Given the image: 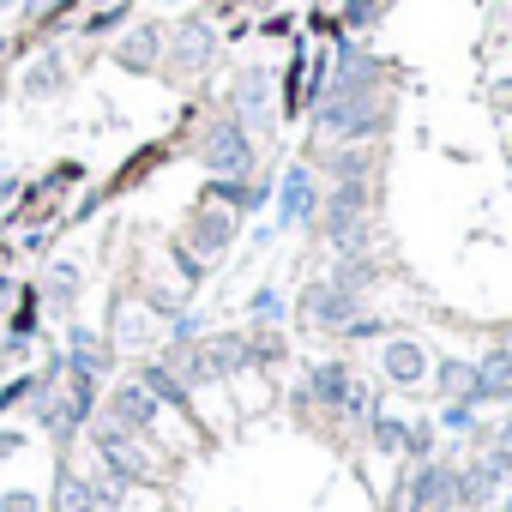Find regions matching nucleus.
Listing matches in <instances>:
<instances>
[{
  "label": "nucleus",
  "instance_id": "14",
  "mask_svg": "<svg viewBox=\"0 0 512 512\" xmlns=\"http://www.w3.org/2000/svg\"><path fill=\"white\" fill-rule=\"evenodd\" d=\"M61 362H67V374H91V380H103V368H109V338L91 332V326H73Z\"/></svg>",
  "mask_w": 512,
  "mask_h": 512
},
{
  "label": "nucleus",
  "instance_id": "19",
  "mask_svg": "<svg viewBox=\"0 0 512 512\" xmlns=\"http://www.w3.org/2000/svg\"><path fill=\"white\" fill-rule=\"evenodd\" d=\"M326 175H332V181H368V175H374V151H368V145H332Z\"/></svg>",
  "mask_w": 512,
  "mask_h": 512
},
{
  "label": "nucleus",
  "instance_id": "25",
  "mask_svg": "<svg viewBox=\"0 0 512 512\" xmlns=\"http://www.w3.org/2000/svg\"><path fill=\"white\" fill-rule=\"evenodd\" d=\"M67 85V67H61V55H43L31 73H25V97H49V91H61Z\"/></svg>",
  "mask_w": 512,
  "mask_h": 512
},
{
  "label": "nucleus",
  "instance_id": "28",
  "mask_svg": "<svg viewBox=\"0 0 512 512\" xmlns=\"http://www.w3.org/2000/svg\"><path fill=\"white\" fill-rule=\"evenodd\" d=\"M404 458H410V464H428V458H434V422H410Z\"/></svg>",
  "mask_w": 512,
  "mask_h": 512
},
{
  "label": "nucleus",
  "instance_id": "37",
  "mask_svg": "<svg viewBox=\"0 0 512 512\" xmlns=\"http://www.w3.org/2000/svg\"><path fill=\"white\" fill-rule=\"evenodd\" d=\"M494 512H512V494H506V500H500V506H494Z\"/></svg>",
  "mask_w": 512,
  "mask_h": 512
},
{
  "label": "nucleus",
  "instance_id": "4",
  "mask_svg": "<svg viewBox=\"0 0 512 512\" xmlns=\"http://www.w3.org/2000/svg\"><path fill=\"white\" fill-rule=\"evenodd\" d=\"M229 115L247 127V133H272V115H278V73L272 67H247L229 91Z\"/></svg>",
  "mask_w": 512,
  "mask_h": 512
},
{
  "label": "nucleus",
  "instance_id": "29",
  "mask_svg": "<svg viewBox=\"0 0 512 512\" xmlns=\"http://www.w3.org/2000/svg\"><path fill=\"white\" fill-rule=\"evenodd\" d=\"M253 326H284V296L278 290H260V296H253Z\"/></svg>",
  "mask_w": 512,
  "mask_h": 512
},
{
  "label": "nucleus",
  "instance_id": "6",
  "mask_svg": "<svg viewBox=\"0 0 512 512\" xmlns=\"http://www.w3.org/2000/svg\"><path fill=\"white\" fill-rule=\"evenodd\" d=\"M278 223L284 229H314L320 223V175L314 163H290L278 181Z\"/></svg>",
  "mask_w": 512,
  "mask_h": 512
},
{
  "label": "nucleus",
  "instance_id": "5",
  "mask_svg": "<svg viewBox=\"0 0 512 512\" xmlns=\"http://www.w3.org/2000/svg\"><path fill=\"white\" fill-rule=\"evenodd\" d=\"M163 61H169L181 79L205 73V67L217 61V31H211L205 19H181L175 31H163Z\"/></svg>",
  "mask_w": 512,
  "mask_h": 512
},
{
  "label": "nucleus",
  "instance_id": "33",
  "mask_svg": "<svg viewBox=\"0 0 512 512\" xmlns=\"http://www.w3.org/2000/svg\"><path fill=\"white\" fill-rule=\"evenodd\" d=\"M380 332H386V326H380L374 314H356V320L344 326V344H362V338H380Z\"/></svg>",
  "mask_w": 512,
  "mask_h": 512
},
{
  "label": "nucleus",
  "instance_id": "40",
  "mask_svg": "<svg viewBox=\"0 0 512 512\" xmlns=\"http://www.w3.org/2000/svg\"><path fill=\"white\" fill-rule=\"evenodd\" d=\"M91 7H103V0H91Z\"/></svg>",
  "mask_w": 512,
  "mask_h": 512
},
{
  "label": "nucleus",
  "instance_id": "10",
  "mask_svg": "<svg viewBox=\"0 0 512 512\" xmlns=\"http://www.w3.org/2000/svg\"><path fill=\"white\" fill-rule=\"evenodd\" d=\"M380 374L392 386H416V380H428V350L416 338H386L380 344Z\"/></svg>",
  "mask_w": 512,
  "mask_h": 512
},
{
  "label": "nucleus",
  "instance_id": "34",
  "mask_svg": "<svg viewBox=\"0 0 512 512\" xmlns=\"http://www.w3.org/2000/svg\"><path fill=\"white\" fill-rule=\"evenodd\" d=\"M175 272H181L187 284H199V278H205V260H193V247H175Z\"/></svg>",
  "mask_w": 512,
  "mask_h": 512
},
{
  "label": "nucleus",
  "instance_id": "36",
  "mask_svg": "<svg viewBox=\"0 0 512 512\" xmlns=\"http://www.w3.org/2000/svg\"><path fill=\"white\" fill-rule=\"evenodd\" d=\"M494 440H500V446H506V452H512V416H506V422H500V428H494Z\"/></svg>",
  "mask_w": 512,
  "mask_h": 512
},
{
  "label": "nucleus",
  "instance_id": "9",
  "mask_svg": "<svg viewBox=\"0 0 512 512\" xmlns=\"http://www.w3.org/2000/svg\"><path fill=\"white\" fill-rule=\"evenodd\" d=\"M103 416H109V422H121V428H133V434H151V428H157V416H163V404H157V398L139 386V374H133V380H121V386L103 398Z\"/></svg>",
  "mask_w": 512,
  "mask_h": 512
},
{
  "label": "nucleus",
  "instance_id": "16",
  "mask_svg": "<svg viewBox=\"0 0 512 512\" xmlns=\"http://www.w3.org/2000/svg\"><path fill=\"white\" fill-rule=\"evenodd\" d=\"M205 362H211V380H235L247 368V332H217V338H199Z\"/></svg>",
  "mask_w": 512,
  "mask_h": 512
},
{
  "label": "nucleus",
  "instance_id": "42",
  "mask_svg": "<svg viewBox=\"0 0 512 512\" xmlns=\"http://www.w3.org/2000/svg\"><path fill=\"white\" fill-rule=\"evenodd\" d=\"M488 512H494V506H488Z\"/></svg>",
  "mask_w": 512,
  "mask_h": 512
},
{
  "label": "nucleus",
  "instance_id": "17",
  "mask_svg": "<svg viewBox=\"0 0 512 512\" xmlns=\"http://www.w3.org/2000/svg\"><path fill=\"white\" fill-rule=\"evenodd\" d=\"M434 392L446 398V404H476V362H464V356H440V368H434ZM482 410V404H476Z\"/></svg>",
  "mask_w": 512,
  "mask_h": 512
},
{
  "label": "nucleus",
  "instance_id": "27",
  "mask_svg": "<svg viewBox=\"0 0 512 512\" xmlns=\"http://www.w3.org/2000/svg\"><path fill=\"white\" fill-rule=\"evenodd\" d=\"M386 7H392V0H344V31H368V25H380Z\"/></svg>",
  "mask_w": 512,
  "mask_h": 512
},
{
  "label": "nucleus",
  "instance_id": "24",
  "mask_svg": "<svg viewBox=\"0 0 512 512\" xmlns=\"http://www.w3.org/2000/svg\"><path fill=\"white\" fill-rule=\"evenodd\" d=\"M368 434H374V452H386V458H398V452H404V440H410V422H398V416H386V410H374V422H368Z\"/></svg>",
  "mask_w": 512,
  "mask_h": 512
},
{
  "label": "nucleus",
  "instance_id": "1",
  "mask_svg": "<svg viewBox=\"0 0 512 512\" xmlns=\"http://www.w3.org/2000/svg\"><path fill=\"white\" fill-rule=\"evenodd\" d=\"M392 127V103L386 91H326L314 103V133L326 145H368Z\"/></svg>",
  "mask_w": 512,
  "mask_h": 512
},
{
  "label": "nucleus",
  "instance_id": "12",
  "mask_svg": "<svg viewBox=\"0 0 512 512\" xmlns=\"http://www.w3.org/2000/svg\"><path fill=\"white\" fill-rule=\"evenodd\" d=\"M235 241V211H217V205H199L193 223H187V247H199V260L223 253Z\"/></svg>",
  "mask_w": 512,
  "mask_h": 512
},
{
  "label": "nucleus",
  "instance_id": "32",
  "mask_svg": "<svg viewBox=\"0 0 512 512\" xmlns=\"http://www.w3.org/2000/svg\"><path fill=\"white\" fill-rule=\"evenodd\" d=\"M0 512H43V500L31 488H7V494H0Z\"/></svg>",
  "mask_w": 512,
  "mask_h": 512
},
{
  "label": "nucleus",
  "instance_id": "30",
  "mask_svg": "<svg viewBox=\"0 0 512 512\" xmlns=\"http://www.w3.org/2000/svg\"><path fill=\"white\" fill-rule=\"evenodd\" d=\"M31 332H37V290L19 296V314H13V332L7 338H31Z\"/></svg>",
  "mask_w": 512,
  "mask_h": 512
},
{
  "label": "nucleus",
  "instance_id": "18",
  "mask_svg": "<svg viewBox=\"0 0 512 512\" xmlns=\"http://www.w3.org/2000/svg\"><path fill=\"white\" fill-rule=\"evenodd\" d=\"M49 512H97V494H91V476H79L73 464L55 470V500Z\"/></svg>",
  "mask_w": 512,
  "mask_h": 512
},
{
  "label": "nucleus",
  "instance_id": "41",
  "mask_svg": "<svg viewBox=\"0 0 512 512\" xmlns=\"http://www.w3.org/2000/svg\"><path fill=\"white\" fill-rule=\"evenodd\" d=\"M452 512H458V506H452Z\"/></svg>",
  "mask_w": 512,
  "mask_h": 512
},
{
  "label": "nucleus",
  "instance_id": "39",
  "mask_svg": "<svg viewBox=\"0 0 512 512\" xmlns=\"http://www.w3.org/2000/svg\"><path fill=\"white\" fill-rule=\"evenodd\" d=\"M151 7H181V0H151Z\"/></svg>",
  "mask_w": 512,
  "mask_h": 512
},
{
  "label": "nucleus",
  "instance_id": "35",
  "mask_svg": "<svg viewBox=\"0 0 512 512\" xmlns=\"http://www.w3.org/2000/svg\"><path fill=\"white\" fill-rule=\"evenodd\" d=\"M19 446H25V434H19V428H0V464H7Z\"/></svg>",
  "mask_w": 512,
  "mask_h": 512
},
{
  "label": "nucleus",
  "instance_id": "13",
  "mask_svg": "<svg viewBox=\"0 0 512 512\" xmlns=\"http://www.w3.org/2000/svg\"><path fill=\"white\" fill-rule=\"evenodd\" d=\"M115 61H121L127 73L163 67V25H127V37L115 43Z\"/></svg>",
  "mask_w": 512,
  "mask_h": 512
},
{
  "label": "nucleus",
  "instance_id": "7",
  "mask_svg": "<svg viewBox=\"0 0 512 512\" xmlns=\"http://www.w3.org/2000/svg\"><path fill=\"white\" fill-rule=\"evenodd\" d=\"M350 386H356V368H350L344 356H326V362L308 368L296 404H302V410H308V404H320V410H344V404H350Z\"/></svg>",
  "mask_w": 512,
  "mask_h": 512
},
{
  "label": "nucleus",
  "instance_id": "23",
  "mask_svg": "<svg viewBox=\"0 0 512 512\" xmlns=\"http://www.w3.org/2000/svg\"><path fill=\"white\" fill-rule=\"evenodd\" d=\"M133 13H139L133 0H103V7L85 19V37H115V31H127V25H133Z\"/></svg>",
  "mask_w": 512,
  "mask_h": 512
},
{
  "label": "nucleus",
  "instance_id": "31",
  "mask_svg": "<svg viewBox=\"0 0 512 512\" xmlns=\"http://www.w3.org/2000/svg\"><path fill=\"white\" fill-rule=\"evenodd\" d=\"M440 428H452V434H476V404H446V410H440Z\"/></svg>",
  "mask_w": 512,
  "mask_h": 512
},
{
  "label": "nucleus",
  "instance_id": "20",
  "mask_svg": "<svg viewBox=\"0 0 512 512\" xmlns=\"http://www.w3.org/2000/svg\"><path fill=\"white\" fill-rule=\"evenodd\" d=\"M488 494H500V488L464 458V464H458V494H452V506H458V512H488Z\"/></svg>",
  "mask_w": 512,
  "mask_h": 512
},
{
  "label": "nucleus",
  "instance_id": "22",
  "mask_svg": "<svg viewBox=\"0 0 512 512\" xmlns=\"http://www.w3.org/2000/svg\"><path fill=\"white\" fill-rule=\"evenodd\" d=\"M127 488H133V476H121L109 458H97V470H91V494H97V512H103V506H121V500H127Z\"/></svg>",
  "mask_w": 512,
  "mask_h": 512
},
{
  "label": "nucleus",
  "instance_id": "2",
  "mask_svg": "<svg viewBox=\"0 0 512 512\" xmlns=\"http://www.w3.org/2000/svg\"><path fill=\"white\" fill-rule=\"evenodd\" d=\"M253 163H260V151H253V133L235 115L205 121V133H199V169L205 175H253Z\"/></svg>",
  "mask_w": 512,
  "mask_h": 512
},
{
  "label": "nucleus",
  "instance_id": "11",
  "mask_svg": "<svg viewBox=\"0 0 512 512\" xmlns=\"http://www.w3.org/2000/svg\"><path fill=\"white\" fill-rule=\"evenodd\" d=\"M476 404H512V344L476 356Z\"/></svg>",
  "mask_w": 512,
  "mask_h": 512
},
{
  "label": "nucleus",
  "instance_id": "8",
  "mask_svg": "<svg viewBox=\"0 0 512 512\" xmlns=\"http://www.w3.org/2000/svg\"><path fill=\"white\" fill-rule=\"evenodd\" d=\"M356 314H362V296L338 290L332 278H326V284H314V290L302 296V320H308V326H320V332H338V338H344V326H350Z\"/></svg>",
  "mask_w": 512,
  "mask_h": 512
},
{
  "label": "nucleus",
  "instance_id": "21",
  "mask_svg": "<svg viewBox=\"0 0 512 512\" xmlns=\"http://www.w3.org/2000/svg\"><path fill=\"white\" fill-rule=\"evenodd\" d=\"M332 284L350 290V296H362L374 284V260H368V253H338V260H332Z\"/></svg>",
  "mask_w": 512,
  "mask_h": 512
},
{
  "label": "nucleus",
  "instance_id": "15",
  "mask_svg": "<svg viewBox=\"0 0 512 512\" xmlns=\"http://www.w3.org/2000/svg\"><path fill=\"white\" fill-rule=\"evenodd\" d=\"M139 386H145L157 404H169V410H181L187 422H199V410H193V386H181L163 362H139Z\"/></svg>",
  "mask_w": 512,
  "mask_h": 512
},
{
  "label": "nucleus",
  "instance_id": "38",
  "mask_svg": "<svg viewBox=\"0 0 512 512\" xmlns=\"http://www.w3.org/2000/svg\"><path fill=\"white\" fill-rule=\"evenodd\" d=\"M13 7H19V0H0V13H13Z\"/></svg>",
  "mask_w": 512,
  "mask_h": 512
},
{
  "label": "nucleus",
  "instance_id": "26",
  "mask_svg": "<svg viewBox=\"0 0 512 512\" xmlns=\"http://www.w3.org/2000/svg\"><path fill=\"white\" fill-rule=\"evenodd\" d=\"M79 284H85V272L73 266V260H61V266H49V278H43V290L67 308V302H79Z\"/></svg>",
  "mask_w": 512,
  "mask_h": 512
},
{
  "label": "nucleus",
  "instance_id": "3",
  "mask_svg": "<svg viewBox=\"0 0 512 512\" xmlns=\"http://www.w3.org/2000/svg\"><path fill=\"white\" fill-rule=\"evenodd\" d=\"M91 428V452L97 458H109L121 476H133V482H151L157 476V458H151V434H133V428H121V422H109V416H91L85 422Z\"/></svg>",
  "mask_w": 512,
  "mask_h": 512
}]
</instances>
